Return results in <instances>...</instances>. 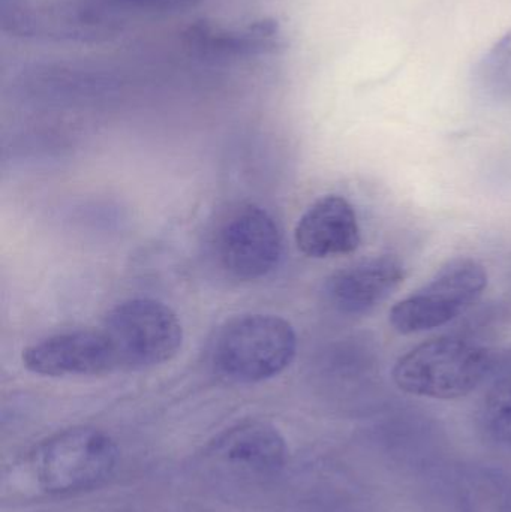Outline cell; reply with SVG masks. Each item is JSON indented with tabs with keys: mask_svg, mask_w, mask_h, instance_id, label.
<instances>
[{
	"mask_svg": "<svg viewBox=\"0 0 511 512\" xmlns=\"http://www.w3.org/2000/svg\"><path fill=\"white\" fill-rule=\"evenodd\" d=\"M119 457L116 441L104 430L72 427L39 442L27 456L26 471L38 492L74 495L110 480Z\"/></svg>",
	"mask_w": 511,
	"mask_h": 512,
	"instance_id": "6da1fadb",
	"label": "cell"
},
{
	"mask_svg": "<svg viewBox=\"0 0 511 512\" xmlns=\"http://www.w3.org/2000/svg\"><path fill=\"white\" fill-rule=\"evenodd\" d=\"M296 352V331L287 319L249 313L219 328L210 345V363L228 381L255 384L281 375Z\"/></svg>",
	"mask_w": 511,
	"mask_h": 512,
	"instance_id": "7a4b0ae2",
	"label": "cell"
},
{
	"mask_svg": "<svg viewBox=\"0 0 511 512\" xmlns=\"http://www.w3.org/2000/svg\"><path fill=\"white\" fill-rule=\"evenodd\" d=\"M492 354L473 340L437 337L402 355L393 367V381L413 396L459 399L492 375Z\"/></svg>",
	"mask_w": 511,
	"mask_h": 512,
	"instance_id": "3957f363",
	"label": "cell"
},
{
	"mask_svg": "<svg viewBox=\"0 0 511 512\" xmlns=\"http://www.w3.org/2000/svg\"><path fill=\"white\" fill-rule=\"evenodd\" d=\"M116 370H143L173 360L183 342L179 316L162 301L132 298L114 307L101 327Z\"/></svg>",
	"mask_w": 511,
	"mask_h": 512,
	"instance_id": "277c9868",
	"label": "cell"
},
{
	"mask_svg": "<svg viewBox=\"0 0 511 512\" xmlns=\"http://www.w3.org/2000/svg\"><path fill=\"white\" fill-rule=\"evenodd\" d=\"M488 273L476 259L446 262L419 291L399 301L390 312V324L401 334L422 333L449 324L482 298Z\"/></svg>",
	"mask_w": 511,
	"mask_h": 512,
	"instance_id": "5b68a950",
	"label": "cell"
},
{
	"mask_svg": "<svg viewBox=\"0 0 511 512\" xmlns=\"http://www.w3.org/2000/svg\"><path fill=\"white\" fill-rule=\"evenodd\" d=\"M215 249L219 264L234 279H261L279 264L281 230L263 207L242 204L219 225Z\"/></svg>",
	"mask_w": 511,
	"mask_h": 512,
	"instance_id": "8992f818",
	"label": "cell"
},
{
	"mask_svg": "<svg viewBox=\"0 0 511 512\" xmlns=\"http://www.w3.org/2000/svg\"><path fill=\"white\" fill-rule=\"evenodd\" d=\"M219 472L245 480H266L284 469L288 447L282 433L264 421H245L225 430L207 450Z\"/></svg>",
	"mask_w": 511,
	"mask_h": 512,
	"instance_id": "52a82bcc",
	"label": "cell"
},
{
	"mask_svg": "<svg viewBox=\"0 0 511 512\" xmlns=\"http://www.w3.org/2000/svg\"><path fill=\"white\" fill-rule=\"evenodd\" d=\"M23 366L35 375L98 376L116 372L113 355L101 328L75 330L45 337L27 346Z\"/></svg>",
	"mask_w": 511,
	"mask_h": 512,
	"instance_id": "ba28073f",
	"label": "cell"
},
{
	"mask_svg": "<svg viewBox=\"0 0 511 512\" xmlns=\"http://www.w3.org/2000/svg\"><path fill=\"white\" fill-rule=\"evenodd\" d=\"M404 282V265L395 256H372L347 265L327 280L330 304L345 315H366Z\"/></svg>",
	"mask_w": 511,
	"mask_h": 512,
	"instance_id": "9c48e42d",
	"label": "cell"
},
{
	"mask_svg": "<svg viewBox=\"0 0 511 512\" xmlns=\"http://www.w3.org/2000/svg\"><path fill=\"white\" fill-rule=\"evenodd\" d=\"M294 239L309 258L353 254L362 240L356 210L344 197L326 195L303 213Z\"/></svg>",
	"mask_w": 511,
	"mask_h": 512,
	"instance_id": "30bf717a",
	"label": "cell"
},
{
	"mask_svg": "<svg viewBox=\"0 0 511 512\" xmlns=\"http://www.w3.org/2000/svg\"><path fill=\"white\" fill-rule=\"evenodd\" d=\"M480 424L495 444L511 450V376L498 378L480 406Z\"/></svg>",
	"mask_w": 511,
	"mask_h": 512,
	"instance_id": "8fae6325",
	"label": "cell"
},
{
	"mask_svg": "<svg viewBox=\"0 0 511 512\" xmlns=\"http://www.w3.org/2000/svg\"><path fill=\"white\" fill-rule=\"evenodd\" d=\"M488 71L498 72V74H507L511 77V32L507 33L488 54L485 60Z\"/></svg>",
	"mask_w": 511,
	"mask_h": 512,
	"instance_id": "7c38bea8",
	"label": "cell"
}]
</instances>
